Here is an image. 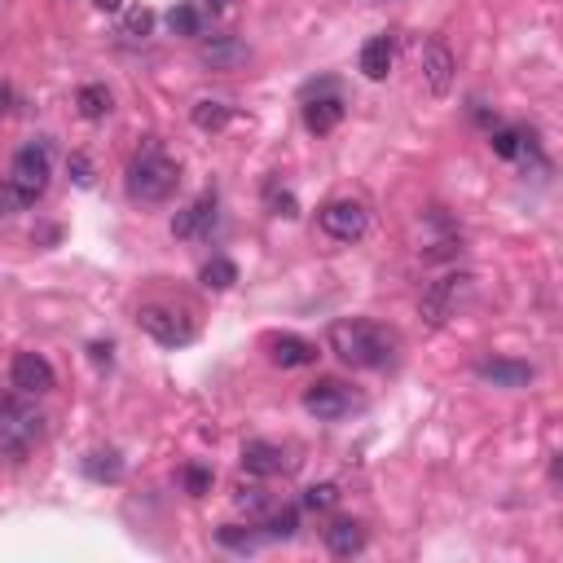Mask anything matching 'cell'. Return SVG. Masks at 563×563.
<instances>
[{"instance_id":"cell-32","label":"cell","mask_w":563,"mask_h":563,"mask_svg":"<svg viewBox=\"0 0 563 563\" xmlns=\"http://www.w3.org/2000/svg\"><path fill=\"white\" fill-rule=\"evenodd\" d=\"M5 106H9V88L0 84V115H5Z\"/></svg>"},{"instance_id":"cell-26","label":"cell","mask_w":563,"mask_h":563,"mask_svg":"<svg viewBox=\"0 0 563 563\" xmlns=\"http://www.w3.org/2000/svg\"><path fill=\"white\" fill-rule=\"evenodd\" d=\"M295 528H300V515H295L291 506H282V511H273L269 520H264V533H269V537H278V542H291V537H295Z\"/></svg>"},{"instance_id":"cell-6","label":"cell","mask_w":563,"mask_h":563,"mask_svg":"<svg viewBox=\"0 0 563 563\" xmlns=\"http://www.w3.org/2000/svg\"><path fill=\"white\" fill-rule=\"evenodd\" d=\"M317 225L330 242H361L370 229V212L357 203V198H330V203L317 212Z\"/></svg>"},{"instance_id":"cell-5","label":"cell","mask_w":563,"mask_h":563,"mask_svg":"<svg viewBox=\"0 0 563 563\" xmlns=\"http://www.w3.org/2000/svg\"><path fill=\"white\" fill-rule=\"evenodd\" d=\"M40 423L44 418L31 410L22 396H0V449H9V454H27L31 440L40 436Z\"/></svg>"},{"instance_id":"cell-8","label":"cell","mask_w":563,"mask_h":563,"mask_svg":"<svg viewBox=\"0 0 563 563\" xmlns=\"http://www.w3.org/2000/svg\"><path fill=\"white\" fill-rule=\"evenodd\" d=\"M352 405H357V396H352V388H344L339 379H317L313 388L304 392V410L313 418H322V423H335V418L352 414Z\"/></svg>"},{"instance_id":"cell-10","label":"cell","mask_w":563,"mask_h":563,"mask_svg":"<svg viewBox=\"0 0 563 563\" xmlns=\"http://www.w3.org/2000/svg\"><path fill=\"white\" fill-rule=\"evenodd\" d=\"M9 379H14V388L22 396H44V392L58 388V374H53V366L40 352H18L14 366H9Z\"/></svg>"},{"instance_id":"cell-16","label":"cell","mask_w":563,"mask_h":563,"mask_svg":"<svg viewBox=\"0 0 563 563\" xmlns=\"http://www.w3.org/2000/svg\"><path fill=\"white\" fill-rule=\"evenodd\" d=\"M322 537H326V550L335 559H352V555H361V546H366V528H361L357 520H335Z\"/></svg>"},{"instance_id":"cell-23","label":"cell","mask_w":563,"mask_h":563,"mask_svg":"<svg viewBox=\"0 0 563 563\" xmlns=\"http://www.w3.org/2000/svg\"><path fill=\"white\" fill-rule=\"evenodd\" d=\"M203 9L198 5H176L168 14V27L176 31V36H203Z\"/></svg>"},{"instance_id":"cell-12","label":"cell","mask_w":563,"mask_h":563,"mask_svg":"<svg viewBox=\"0 0 563 563\" xmlns=\"http://www.w3.org/2000/svg\"><path fill=\"white\" fill-rule=\"evenodd\" d=\"M212 220H216V194H198L185 212H176L172 234L176 238H203L207 229H212Z\"/></svg>"},{"instance_id":"cell-34","label":"cell","mask_w":563,"mask_h":563,"mask_svg":"<svg viewBox=\"0 0 563 563\" xmlns=\"http://www.w3.org/2000/svg\"><path fill=\"white\" fill-rule=\"evenodd\" d=\"M9 212V203H5V194H0V216H5Z\"/></svg>"},{"instance_id":"cell-18","label":"cell","mask_w":563,"mask_h":563,"mask_svg":"<svg viewBox=\"0 0 563 563\" xmlns=\"http://www.w3.org/2000/svg\"><path fill=\"white\" fill-rule=\"evenodd\" d=\"M392 58H396V49H392L388 36L366 40V44H361V75H366V80H388Z\"/></svg>"},{"instance_id":"cell-35","label":"cell","mask_w":563,"mask_h":563,"mask_svg":"<svg viewBox=\"0 0 563 563\" xmlns=\"http://www.w3.org/2000/svg\"><path fill=\"white\" fill-rule=\"evenodd\" d=\"M212 5H220V0H212Z\"/></svg>"},{"instance_id":"cell-21","label":"cell","mask_w":563,"mask_h":563,"mask_svg":"<svg viewBox=\"0 0 563 563\" xmlns=\"http://www.w3.org/2000/svg\"><path fill=\"white\" fill-rule=\"evenodd\" d=\"M489 146L498 159H520V154L528 150V137H524V128H498L489 137Z\"/></svg>"},{"instance_id":"cell-20","label":"cell","mask_w":563,"mask_h":563,"mask_svg":"<svg viewBox=\"0 0 563 563\" xmlns=\"http://www.w3.org/2000/svg\"><path fill=\"white\" fill-rule=\"evenodd\" d=\"M198 282H203L207 291H229V286L238 282V264H234V260H225V256L207 260V264H203V273H198Z\"/></svg>"},{"instance_id":"cell-4","label":"cell","mask_w":563,"mask_h":563,"mask_svg":"<svg viewBox=\"0 0 563 563\" xmlns=\"http://www.w3.org/2000/svg\"><path fill=\"white\" fill-rule=\"evenodd\" d=\"M471 291H476V278H471V273H445V278H436V282L423 291V300H418V313H423L432 326H445L449 317H454L458 308L471 300Z\"/></svg>"},{"instance_id":"cell-2","label":"cell","mask_w":563,"mask_h":563,"mask_svg":"<svg viewBox=\"0 0 563 563\" xmlns=\"http://www.w3.org/2000/svg\"><path fill=\"white\" fill-rule=\"evenodd\" d=\"M124 176H128V194L137 203H168L176 194V185H181V168H176V159L159 141H146V146L132 154Z\"/></svg>"},{"instance_id":"cell-11","label":"cell","mask_w":563,"mask_h":563,"mask_svg":"<svg viewBox=\"0 0 563 563\" xmlns=\"http://www.w3.org/2000/svg\"><path fill=\"white\" fill-rule=\"evenodd\" d=\"M291 467H295V458L286 454V449L269 445V440H247V445H242V471H247V476L269 480V476H282V471H291Z\"/></svg>"},{"instance_id":"cell-9","label":"cell","mask_w":563,"mask_h":563,"mask_svg":"<svg viewBox=\"0 0 563 563\" xmlns=\"http://www.w3.org/2000/svg\"><path fill=\"white\" fill-rule=\"evenodd\" d=\"M418 66H423V84L432 97H445L449 88H454V71H458V58L449 53L445 40H427L423 44V58H418Z\"/></svg>"},{"instance_id":"cell-24","label":"cell","mask_w":563,"mask_h":563,"mask_svg":"<svg viewBox=\"0 0 563 563\" xmlns=\"http://www.w3.org/2000/svg\"><path fill=\"white\" fill-rule=\"evenodd\" d=\"M84 471H88L93 480H110V484H115L119 476H124V462H119V454H110V449H106V454L97 449V454L84 458Z\"/></svg>"},{"instance_id":"cell-31","label":"cell","mask_w":563,"mask_h":563,"mask_svg":"<svg viewBox=\"0 0 563 563\" xmlns=\"http://www.w3.org/2000/svg\"><path fill=\"white\" fill-rule=\"evenodd\" d=\"M71 176H75V185H88V181H93V168H88L84 154H71Z\"/></svg>"},{"instance_id":"cell-14","label":"cell","mask_w":563,"mask_h":563,"mask_svg":"<svg viewBox=\"0 0 563 563\" xmlns=\"http://www.w3.org/2000/svg\"><path fill=\"white\" fill-rule=\"evenodd\" d=\"M476 374L493 388H528L533 383V366L524 361H506V357H493V361H480Z\"/></svg>"},{"instance_id":"cell-3","label":"cell","mask_w":563,"mask_h":563,"mask_svg":"<svg viewBox=\"0 0 563 563\" xmlns=\"http://www.w3.org/2000/svg\"><path fill=\"white\" fill-rule=\"evenodd\" d=\"M49 176H53V150L44 137H36L14 154V168H9V181L0 194H5L9 207H31L44 190H49Z\"/></svg>"},{"instance_id":"cell-19","label":"cell","mask_w":563,"mask_h":563,"mask_svg":"<svg viewBox=\"0 0 563 563\" xmlns=\"http://www.w3.org/2000/svg\"><path fill=\"white\" fill-rule=\"evenodd\" d=\"M190 119H194V128H203V132H220L234 119V106H225V102H194V110H190Z\"/></svg>"},{"instance_id":"cell-13","label":"cell","mask_w":563,"mask_h":563,"mask_svg":"<svg viewBox=\"0 0 563 563\" xmlns=\"http://www.w3.org/2000/svg\"><path fill=\"white\" fill-rule=\"evenodd\" d=\"M264 348H269V357L278 361L282 370L313 366V361H317V348L308 344V339H300V335H269V339H264Z\"/></svg>"},{"instance_id":"cell-15","label":"cell","mask_w":563,"mask_h":563,"mask_svg":"<svg viewBox=\"0 0 563 563\" xmlns=\"http://www.w3.org/2000/svg\"><path fill=\"white\" fill-rule=\"evenodd\" d=\"M198 58H203V66H212V71H229V66L247 62L251 49L238 36H216V40H207L203 49H198Z\"/></svg>"},{"instance_id":"cell-7","label":"cell","mask_w":563,"mask_h":563,"mask_svg":"<svg viewBox=\"0 0 563 563\" xmlns=\"http://www.w3.org/2000/svg\"><path fill=\"white\" fill-rule=\"evenodd\" d=\"M137 322H141V330H146L154 344H163V348H185V344H194V326L185 322L181 313H172V308L150 304V308H141V313H137Z\"/></svg>"},{"instance_id":"cell-1","label":"cell","mask_w":563,"mask_h":563,"mask_svg":"<svg viewBox=\"0 0 563 563\" xmlns=\"http://www.w3.org/2000/svg\"><path fill=\"white\" fill-rule=\"evenodd\" d=\"M392 335L366 317H348V322L330 326V352L352 370H383L392 361Z\"/></svg>"},{"instance_id":"cell-25","label":"cell","mask_w":563,"mask_h":563,"mask_svg":"<svg viewBox=\"0 0 563 563\" xmlns=\"http://www.w3.org/2000/svg\"><path fill=\"white\" fill-rule=\"evenodd\" d=\"M150 31H154V14H150L146 5L128 9V14L119 18V36H124V40H146Z\"/></svg>"},{"instance_id":"cell-17","label":"cell","mask_w":563,"mask_h":563,"mask_svg":"<svg viewBox=\"0 0 563 563\" xmlns=\"http://www.w3.org/2000/svg\"><path fill=\"white\" fill-rule=\"evenodd\" d=\"M339 119H344V102H339L335 93H326V97H308V106H304V124L308 132H335L339 128Z\"/></svg>"},{"instance_id":"cell-22","label":"cell","mask_w":563,"mask_h":563,"mask_svg":"<svg viewBox=\"0 0 563 563\" xmlns=\"http://www.w3.org/2000/svg\"><path fill=\"white\" fill-rule=\"evenodd\" d=\"M75 102H80V115L84 119H106L110 115V93H106L102 84H84Z\"/></svg>"},{"instance_id":"cell-33","label":"cell","mask_w":563,"mask_h":563,"mask_svg":"<svg viewBox=\"0 0 563 563\" xmlns=\"http://www.w3.org/2000/svg\"><path fill=\"white\" fill-rule=\"evenodd\" d=\"M97 9H119V0H93Z\"/></svg>"},{"instance_id":"cell-27","label":"cell","mask_w":563,"mask_h":563,"mask_svg":"<svg viewBox=\"0 0 563 563\" xmlns=\"http://www.w3.org/2000/svg\"><path fill=\"white\" fill-rule=\"evenodd\" d=\"M216 542L247 555V550H256V533H251V528H242V524H225V528L216 533Z\"/></svg>"},{"instance_id":"cell-28","label":"cell","mask_w":563,"mask_h":563,"mask_svg":"<svg viewBox=\"0 0 563 563\" xmlns=\"http://www.w3.org/2000/svg\"><path fill=\"white\" fill-rule=\"evenodd\" d=\"M335 502H339L335 484H313V489H304V506H308V511H330Z\"/></svg>"},{"instance_id":"cell-30","label":"cell","mask_w":563,"mask_h":563,"mask_svg":"<svg viewBox=\"0 0 563 563\" xmlns=\"http://www.w3.org/2000/svg\"><path fill=\"white\" fill-rule=\"evenodd\" d=\"M185 489H190V493H207V489H212V471L185 467Z\"/></svg>"},{"instance_id":"cell-29","label":"cell","mask_w":563,"mask_h":563,"mask_svg":"<svg viewBox=\"0 0 563 563\" xmlns=\"http://www.w3.org/2000/svg\"><path fill=\"white\" fill-rule=\"evenodd\" d=\"M238 506L242 511H269V498H264V489H256V484H251V489H238Z\"/></svg>"}]
</instances>
